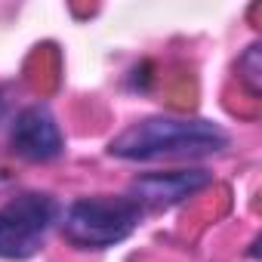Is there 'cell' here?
Instances as JSON below:
<instances>
[{
	"instance_id": "1",
	"label": "cell",
	"mask_w": 262,
	"mask_h": 262,
	"mask_svg": "<svg viewBox=\"0 0 262 262\" xmlns=\"http://www.w3.org/2000/svg\"><path fill=\"white\" fill-rule=\"evenodd\" d=\"M225 148L228 133L204 117H145L108 142V155L120 161L207 158Z\"/></svg>"
},
{
	"instance_id": "2",
	"label": "cell",
	"mask_w": 262,
	"mask_h": 262,
	"mask_svg": "<svg viewBox=\"0 0 262 262\" xmlns=\"http://www.w3.org/2000/svg\"><path fill=\"white\" fill-rule=\"evenodd\" d=\"M145 210L129 194H96L74 201L62 216L65 237L80 250H105L126 241L142 222Z\"/></svg>"
},
{
	"instance_id": "3",
	"label": "cell",
	"mask_w": 262,
	"mask_h": 262,
	"mask_svg": "<svg viewBox=\"0 0 262 262\" xmlns=\"http://www.w3.org/2000/svg\"><path fill=\"white\" fill-rule=\"evenodd\" d=\"M62 219V207L47 191H22L0 207V259H31L53 225Z\"/></svg>"
},
{
	"instance_id": "4",
	"label": "cell",
	"mask_w": 262,
	"mask_h": 262,
	"mask_svg": "<svg viewBox=\"0 0 262 262\" xmlns=\"http://www.w3.org/2000/svg\"><path fill=\"white\" fill-rule=\"evenodd\" d=\"M10 145L25 161H56L65 151L62 129L47 105H28L10 126Z\"/></svg>"
},
{
	"instance_id": "5",
	"label": "cell",
	"mask_w": 262,
	"mask_h": 262,
	"mask_svg": "<svg viewBox=\"0 0 262 262\" xmlns=\"http://www.w3.org/2000/svg\"><path fill=\"white\" fill-rule=\"evenodd\" d=\"M213 182L210 170H170V173H145L133 179L129 198L142 210H170L185 198L204 191Z\"/></svg>"
},
{
	"instance_id": "6",
	"label": "cell",
	"mask_w": 262,
	"mask_h": 262,
	"mask_svg": "<svg viewBox=\"0 0 262 262\" xmlns=\"http://www.w3.org/2000/svg\"><path fill=\"white\" fill-rule=\"evenodd\" d=\"M256 56H259V47H256V43H253V47H250V50H247V56H244V59H241V68H247V65H250V62H253V59H256ZM241 77H244V80H247V83H250V90H253V93H259V65H253V68H250V71H247V74H241Z\"/></svg>"
}]
</instances>
